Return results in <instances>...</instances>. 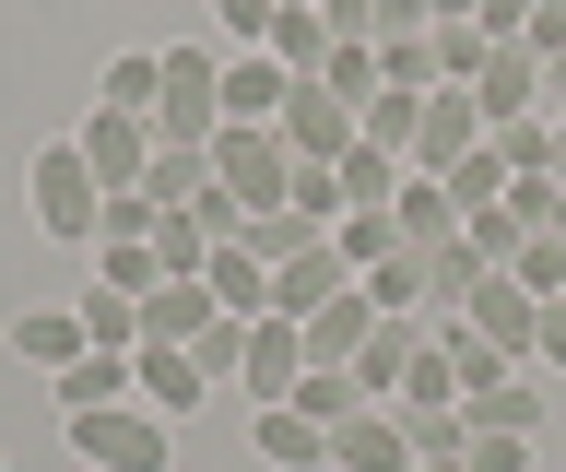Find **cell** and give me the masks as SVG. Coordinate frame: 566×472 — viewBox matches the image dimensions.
Listing matches in <instances>:
<instances>
[{
    "mask_svg": "<svg viewBox=\"0 0 566 472\" xmlns=\"http://www.w3.org/2000/svg\"><path fill=\"white\" fill-rule=\"evenodd\" d=\"M154 143H166V154H212V143H224V60H212V48H166Z\"/></svg>",
    "mask_w": 566,
    "mask_h": 472,
    "instance_id": "cell-1",
    "label": "cell"
},
{
    "mask_svg": "<svg viewBox=\"0 0 566 472\" xmlns=\"http://www.w3.org/2000/svg\"><path fill=\"white\" fill-rule=\"evenodd\" d=\"M71 461L83 472H166L177 426L154 413V401H106V413H71Z\"/></svg>",
    "mask_w": 566,
    "mask_h": 472,
    "instance_id": "cell-2",
    "label": "cell"
},
{
    "mask_svg": "<svg viewBox=\"0 0 566 472\" xmlns=\"http://www.w3.org/2000/svg\"><path fill=\"white\" fill-rule=\"evenodd\" d=\"M35 224H48L60 249H95L106 189H95V166H83V143H48V154H35Z\"/></svg>",
    "mask_w": 566,
    "mask_h": 472,
    "instance_id": "cell-3",
    "label": "cell"
},
{
    "mask_svg": "<svg viewBox=\"0 0 566 472\" xmlns=\"http://www.w3.org/2000/svg\"><path fill=\"white\" fill-rule=\"evenodd\" d=\"M212 178L237 189V213H283V189H295V154H283V130H224L212 143Z\"/></svg>",
    "mask_w": 566,
    "mask_h": 472,
    "instance_id": "cell-4",
    "label": "cell"
},
{
    "mask_svg": "<svg viewBox=\"0 0 566 472\" xmlns=\"http://www.w3.org/2000/svg\"><path fill=\"white\" fill-rule=\"evenodd\" d=\"M272 130H283V154H295V166H343V154L366 143V118H354L343 95H331V83H295Z\"/></svg>",
    "mask_w": 566,
    "mask_h": 472,
    "instance_id": "cell-5",
    "label": "cell"
},
{
    "mask_svg": "<svg viewBox=\"0 0 566 472\" xmlns=\"http://www.w3.org/2000/svg\"><path fill=\"white\" fill-rule=\"evenodd\" d=\"M154 154H166V143H154L142 107H95V118H83V166H95V189H142Z\"/></svg>",
    "mask_w": 566,
    "mask_h": 472,
    "instance_id": "cell-6",
    "label": "cell"
},
{
    "mask_svg": "<svg viewBox=\"0 0 566 472\" xmlns=\"http://www.w3.org/2000/svg\"><path fill=\"white\" fill-rule=\"evenodd\" d=\"M460 154H484V107H472V83H437V95H424V130H413V154H401V166H413V178H449Z\"/></svg>",
    "mask_w": 566,
    "mask_h": 472,
    "instance_id": "cell-7",
    "label": "cell"
},
{
    "mask_svg": "<svg viewBox=\"0 0 566 472\" xmlns=\"http://www.w3.org/2000/svg\"><path fill=\"white\" fill-rule=\"evenodd\" d=\"M460 319L484 331V343H495V355H507V366H531V331H543V295H531L520 272H484V284L460 295Z\"/></svg>",
    "mask_w": 566,
    "mask_h": 472,
    "instance_id": "cell-8",
    "label": "cell"
},
{
    "mask_svg": "<svg viewBox=\"0 0 566 472\" xmlns=\"http://www.w3.org/2000/svg\"><path fill=\"white\" fill-rule=\"evenodd\" d=\"M283 95H295V72H283L272 48H237V60H224V130H272Z\"/></svg>",
    "mask_w": 566,
    "mask_h": 472,
    "instance_id": "cell-9",
    "label": "cell"
},
{
    "mask_svg": "<svg viewBox=\"0 0 566 472\" xmlns=\"http://www.w3.org/2000/svg\"><path fill=\"white\" fill-rule=\"evenodd\" d=\"M331 472H413V426L389 401H366L354 426H331Z\"/></svg>",
    "mask_w": 566,
    "mask_h": 472,
    "instance_id": "cell-10",
    "label": "cell"
},
{
    "mask_svg": "<svg viewBox=\"0 0 566 472\" xmlns=\"http://www.w3.org/2000/svg\"><path fill=\"white\" fill-rule=\"evenodd\" d=\"M343 284H354V260L331 249V237H318V249H295V260L272 272V319H318V307H331Z\"/></svg>",
    "mask_w": 566,
    "mask_h": 472,
    "instance_id": "cell-11",
    "label": "cell"
},
{
    "mask_svg": "<svg viewBox=\"0 0 566 472\" xmlns=\"http://www.w3.org/2000/svg\"><path fill=\"white\" fill-rule=\"evenodd\" d=\"M201 390H212V378L189 366V343H142V355H130V401H154L166 426H177V413H201Z\"/></svg>",
    "mask_w": 566,
    "mask_h": 472,
    "instance_id": "cell-12",
    "label": "cell"
},
{
    "mask_svg": "<svg viewBox=\"0 0 566 472\" xmlns=\"http://www.w3.org/2000/svg\"><path fill=\"white\" fill-rule=\"evenodd\" d=\"M12 355H24L35 378H60V366L95 355V331H83V307H24V319H12Z\"/></svg>",
    "mask_w": 566,
    "mask_h": 472,
    "instance_id": "cell-13",
    "label": "cell"
},
{
    "mask_svg": "<svg viewBox=\"0 0 566 472\" xmlns=\"http://www.w3.org/2000/svg\"><path fill=\"white\" fill-rule=\"evenodd\" d=\"M295 378H307V331H295V319H248V390L295 401Z\"/></svg>",
    "mask_w": 566,
    "mask_h": 472,
    "instance_id": "cell-14",
    "label": "cell"
},
{
    "mask_svg": "<svg viewBox=\"0 0 566 472\" xmlns=\"http://www.w3.org/2000/svg\"><path fill=\"white\" fill-rule=\"evenodd\" d=\"M295 331H307V366H354V343L378 331V295H366V284H343L318 319H295Z\"/></svg>",
    "mask_w": 566,
    "mask_h": 472,
    "instance_id": "cell-15",
    "label": "cell"
},
{
    "mask_svg": "<svg viewBox=\"0 0 566 472\" xmlns=\"http://www.w3.org/2000/svg\"><path fill=\"white\" fill-rule=\"evenodd\" d=\"M260 461L272 472H331V426H307L295 401H260Z\"/></svg>",
    "mask_w": 566,
    "mask_h": 472,
    "instance_id": "cell-16",
    "label": "cell"
},
{
    "mask_svg": "<svg viewBox=\"0 0 566 472\" xmlns=\"http://www.w3.org/2000/svg\"><path fill=\"white\" fill-rule=\"evenodd\" d=\"M460 426H472V437H531V426H543V390H531V366H520V378H484V390L460 401Z\"/></svg>",
    "mask_w": 566,
    "mask_h": 472,
    "instance_id": "cell-17",
    "label": "cell"
},
{
    "mask_svg": "<svg viewBox=\"0 0 566 472\" xmlns=\"http://www.w3.org/2000/svg\"><path fill=\"white\" fill-rule=\"evenodd\" d=\"M413 355H424V331L413 319H378L366 343H354V378H366V401H389L401 378H413Z\"/></svg>",
    "mask_w": 566,
    "mask_h": 472,
    "instance_id": "cell-18",
    "label": "cell"
},
{
    "mask_svg": "<svg viewBox=\"0 0 566 472\" xmlns=\"http://www.w3.org/2000/svg\"><path fill=\"white\" fill-rule=\"evenodd\" d=\"M212 319H224L212 284H154V295H142V343H201Z\"/></svg>",
    "mask_w": 566,
    "mask_h": 472,
    "instance_id": "cell-19",
    "label": "cell"
},
{
    "mask_svg": "<svg viewBox=\"0 0 566 472\" xmlns=\"http://www.w3.org/2000/svg\"><path fill=\"white\" fill-rule=\"evenodd\" d=\"M212 307H224V319H272V260H248V249H212Z\"/></svg>",
    "mask_w": 566,
    "mask_h": 472,
    "instance_id": "cell-20",
    "label": "cell"
},
{
    "mask_svg": "<svg viewBox=\"0 0 566 472\" xmlns=\"http://www.w3.org/2000/svg\"><path fill=\"white\" fill-rule=\"evenodd\" d=\"M389 224H401V249H449L460 237V201L437 178H401V201H389Z\"/></svg>",
    "mask_w": 566,
    "mask_h": 472,
    "instance_id": "cell-21",
    "label": "cell"
},
{
    "mask_svg": "<svg viewBox=\"0 0 566 472\" xmlns=\"http://www.w3.org/2000/svg\"><path fill=\"white\" fill-rule=\"evenodd\" d=\"M48 390H60V413H106V401H130V355H83V366H60V378H48Z\"/></svg>",
    "mask_w": 566,
    "mask_h": 472,
    "instance_id": "cell-22",
    "label": "cell"
},
{
    "mask_svg": "<svg viewBox=\"0 0 566 472\" xmlns=\"http://www.w3.org/2000/svg\"><path fill=\"white\" fill-rule=\"evenodd\" d=\"M354 284L378 295V319H413L424 295H437V272H424V249H389V260H378V272H354Z\"/></svg>",
    "mask_w": 566,
    "mask_h": 472,
    "instance_id": "cell-23",
    "label": "cell"
},
{
    "mask_svg": "<svg viewBox=\"0 0 566 472\" xmlns=\"http://www.w3.org/2000/svg\"><path fill=\"white\" fill-rule=\"evenodd\" d=\"M295 413H307V426H354V413H366V378H354V366H307V378H295Z\"/></svg>",
    "mask_w": 566,
    "mask_h": 472,
    "instance_id": "cell-24",
    "label": "cell"
},
{
    "mask_svg": "<svg viewBox=\"0 0 566 472\" xmlns=\"http://www.w3.org/2000/svg\"><path fill=\"white\" fill-rule=\"evenodd\" d=\"M260 48H272L295 83H318V72H331V24H318V12H272V36H260Z\"/></svg>",
    "mask_w": 566,
    "mask_h": 472,
    "instance_id": "cell-25",
    "label": "cell"
},
{
    "mask_svg": "<svg viewBox=\"0 0 566 472\" xmlns=\"http://www.w3.org/2000/svg\"><path fill=\"white\" fill-rule=\"evenodd\" d=\"M154 95H166V48H118L95 107H142V118H154Z\"/></svg>",
    "mask_w": 566,
    "mask_h": 472,
    "instance_id": "cell-26",
    "label": "cell"
},
{
    "mask_svg": "<svg viewBox=\"0 0 566 472\" xmlns=\"http://www.w3.org/2000/svg\"><path fill=\"white\" fill-rule=\"evenodd\" d=\"M142 189H154L166 213H201V201H212L224 178H212V154H154V178H142Z\"/></svg>",
    "mask_w": 566,
    "mask_h": 472,
    "instance_id": "cell-27",
    "label": "cell"
},
{
    "mask_svg": "<svg viewBox=\"0 0 566 472\" xmlns=\"http://www.w3.org/2000/svg\"><path fill=\"white\" fill-rule=\"evenodd\" d=\"M331 249H343V260H354V272H378V260H389V249H401V224H389V201H354V213H343V224H331Z\"/></svg>",
    "mask_w": 566,
    "mask_h": 472,
    "instance_id": "cell-28",
    "label": "cell"
},
{
    "mask_svg": "<svg viewBox=\"0 0 566 472\" xmlns=\"http://www.w3.org/2000/svg\"><path fill=\"white\" fill-rule=\"evenodd\" d=\"M331 178H343V201H401V178H413V166H401L389 143H354L343 166H331Z\"/></svg>",
    "mask_w": 566,
    "mask_h": 472,
    "instance_id": "cell-29",
    "label": "cell"
},
{
    "mask_svg": "<svg viewBox=\"0 0 566 472\" xmlns=\"http://www.w3.org/2000/svg\"><path fill=\"white\" fill-rule=\"evenodd\" d=\"M83 331H95L106 355H142V295H118V284H83Z\"/></svg>",
    "mask_w": 566,
    "mask_h": 472,
    "instance_id": "cell-30",
    "label": "cell"
},
{
    "mask_svg": "<svg viewBox=\"0 0 566 472\" xmlns=\"http://www.w3.org/2000/svg\"><path fill=\"white\" fill-rule=\"evenodd\" d=\"M437 355H449V366H460V401L484 390V378H520V366L495 355V343H484V331H472V319H449V331H437Z\"/></svg>",
    "mask_w": 566,
    "mask_h": 472,
    "instance_id": "cell-31",
    "label": "cell"
},
{
    "mask_svg": "<svg viewBox=\"0 0 566 472\" xmlns=\"http://www.w3.org/2000/svg\"><path fill=\"white\" fill-rule=\"evenodd\" d=\"M95 284H118V295H154V284H166L154 237H106V249H95Z\"/></svg>",
    "mask_w": 566,
    "mask_h": 472,
    "instance_id": "cell-32",
    "label": "cell"
},
{
    "mask_svg": "<svg viewBox=\"0 0 566 472\" xmlns=\"http://www.w3.org/2000/svg\"><path fill=\"white\" fill-rule=\"evenodd\" d=\"M460 237H472V260H484V272H507V260L531 249V224L507 213V201H484V213H460Z\"/></svg>",
    "mask_w": 566,
    "mask_h": 472,
    "instance_id": "cell-33",
    "label": "cell"
},
{
    "mask_svg": "<svg viewBox=\"0 0 566 472\" xmlns=\"http://www.w3.org/2000/svg\"><path fill=\"white\" fill-rule=\"evenodd\" d=\"M437 189H449V201H460V213H484V201H507V154H460V166H449V178H437Z\"/></svg>",
    "mask_w": 566,
    "mask_h": 472,
    "instance_id": "cell-34",
    "label": "cell"
},
{
    "mask_svg": "<svg viewBox=\"0 0 566 472\" xmlns=\"http://www.w3.org/2000/svg\"><path fill=\"white\" fill-rule=\"evenodd\" d=\"M318 83H331V95L366 118V107H378V48H331V72H318Z\"/></svg>",
    "mask_w": 566,
    "mask_h": 472,
    "instance_id": "cell-35",
    "label": "cell"
},
{
    "mask_svg": "<svg viewBox=\"0 0 566 472\" xmlns=\"http://www.w3.org/2000/svg\"><path fill=\"white\" fill-rule=\"evenodd\" d=\"M189 366H201V378H248V319H212L201 343H189Z\"/></svg>",
    "mask_w": 566,
    "mask_h": 472,
    "instance_id": "cell-36",
    "label": "cell"
},
{
    "mask_svg": "<svg viewBox=\"0 0 566 472\" xmlns=\"http://www.w3.org/2000/svg\"><path fill=\"white\" fill-rule=\"evenodd\" d=\"M154 224H166V201H154V189H106V224H95V249H106V237H154Z\"/></svg>",
    "mask_w": 566,
    "mask_h": 472,
    "instance_id": "cell-37",
    "label": "cell"
},
{
    "mask_svg": "<svg viewBox=\"0 0 566 472\" xmlns=\"http://www.w3.org/2000/svg\"><path fill=\"white\" fill-rule=\"evenodd\" d=\"M389 413H401V401H389ZM401 426H413V461H460V449H472L460 413H401Z\"/></svg>",
    "mask_w": 566,
    "mask_h": 472,
    "instance_id": "cell-38",
    "label": "cell"
},
{
    "mask_svg": "<svg viewBox=\"0 0 566 472\" xmlns=\"http://www.w3.org/2000/svg\"><path fill=\"white\" fill-rule=\"evenodd\" d=\"M484 24H437V83H472V72H484Z\"/></svg>",
    "mask_w": 566,
    "mask_h": 472,
    "instance_id": "cell-39",
    "label": "cell"
},
{
    "mask_svg": "<svg viewBox=\"0 0 566 472\" xmlns=\"http://www.w3.org/2000/svg\"><path fill=\"white\" fill-rule=\"evenodd\" d=\"M507 272H520V284L543 295V307H555V295H566V237H531V249L507 260Z\"/></svg>",
    "mask_w": 566,
    "mask_h": 472,
    "instance_id": "cell-40",
    "label": "cell"
},
{
    "mask_svg": "<svg viewBox=\"0 0 566 472\" xmlns=\"http://www.w3.org/2000/svg\"><path fill=\"white\" fill-rule=\"evenodd\" d=\"M272 12H283V0H212V24H224L237 48H260V36H272Z\"/></svg>",
    "mask_w": 566,
    "mask_h": 472,
    "instance_id": "cell-41",
    "label": "cell"
},
{
    "mask_svg": "<svg viewBox=\"0 0 566 472\" xmlns=\"http://www.w3.org/2000/svg\"><path fill=\"white\" fill-rule=\"evenodd\" d=\"M460 461H472V472H531V437H472Z\"/></svg>",
    "mask_w": 566,
    "mask_h": 472,
    "instance_id": "cell-42",
    "label": "cell"
},
{
    "mask_svg": "<svg viewBox=\"0 0 566 472\" xmlns=\"http://www.w3.org/2000/svg\"><path fill=\"white\" fill-rule=\"evenodd\" d=\"M531 12H543V0H484V36L507 48V36H531Z\"/></svg>",
    "mask_w": 566,
    "mask_h": 472,
    "instance_id": "cell-43",
    "label": "cell"
},
{
    "mask_svg": "<svg viewBox=\"0 0 566 472\" xmlns=\"http://www.w3.org/2000/svg\"><path fill=\"white\" fill-rule=\"evenodd\" d=\"M424 24H437L424 0H378V48H389V36H424Z\"/></svg>",
    "mask_w": 566,
    "mask_h": 472,
    "instance_id": "cell-44",
    "label": "cell"
},
{
    "mask_svg": "<svg viewBox=\"0 0 566 472\" xmlns=\"http://www.w3.org/2000/svg\"><path fill=\"white\" fill-rule=\"evenodd\" d=\"M531 366H566V307H543V331H531Z\"/></svg>",
    "mask_w": 566,
    "mask_h": 472,
    "instance_id": "cell-45",
    "label": "cell"
},
{
    "mask_svg": "<svg viewBox=\"0 0 566 472\" xmlns=\"http://www.w3.org/2000/svg\"><path fill=\"white\" fill-rule=\"evenodd\" d=\"M555 178H566V107H555Z\"/></svg>",
    "mask_w": 566,
    "mask_h": 472,
    "instance_id": "cell-46",
    "label": "cell"
},
{
    "mask_svg": "<svg viewBox=\"0 0 566 472\" xmlns=\"http://www.w3.org/2000/svg\"><path fill=\"white\" fill-rule=\"evenodd\" d=\"M413 472H472V461H413Z\"/></svg>",
    "mask_w": 566,
    "mask_h": 472,
    "instance_id": "cell-47",
    "label": "cell"
},
{
    "mask_svg": "<svg viewBox=\"0 0 566 472\" xmlns=\"http://www.w3.org/2000/svg\"><path fill=\"white\" fill-rule=\"evenodd\" d=\"M283 12H318V0H283Z\"/></svg>",
    "mask_w": 566,
    "mask_h": 472,
    "instance_id": "cell-48",
    "label": "cell"
},
{
    "mask_svg": "<svg viewBox=\"0 0 566 472\" xmlns=\"http://www.w3.org/2000/svg\"><path fill=\"white\" fill-rule=\"evenodd\" d=\"M0 472H12V461H0Z\"/></svg>",
    "mask_w": 566,
    "mask_h": 472,
    "instance_id": "cell-49",
    "label": "cell"
}]
</instances>
